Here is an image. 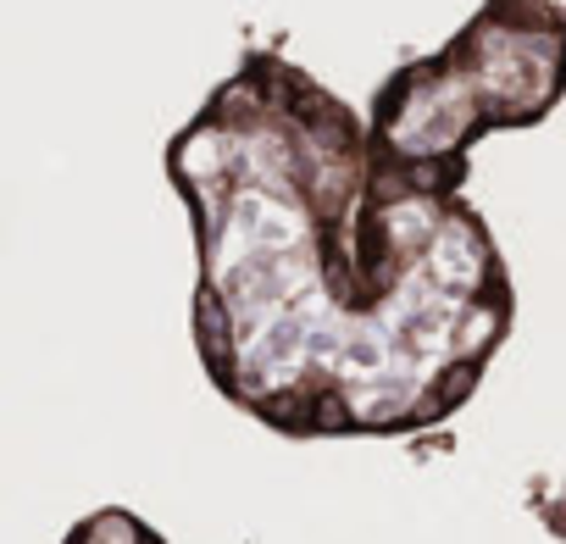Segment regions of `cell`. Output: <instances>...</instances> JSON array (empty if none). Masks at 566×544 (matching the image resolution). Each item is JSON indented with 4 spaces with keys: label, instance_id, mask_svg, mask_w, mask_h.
Returning <instances> with one entry per match:
<instances>
[{
    "label": "cell",
    "instance_id": "3957f363",
    "mask_svg": "<svg viewBox=\"0 0 566 544\" xmlns=\"http://www.w3.org/2000/svg\"><path fill=\"white\" fill-rule=\"evenodd\" d=\"M62 544H167V538H161L145 516H134V511H123V505H101V511H90L84 522H73Z\"/></svg>",
    "mask_w": 566,
    "mask_h": 544
},
{
    "label": "cell",
    "instance_id": "7a4b0ae2",
    "mask_svg": "<svg viewBox=\"0 0 566 544\" xmlns=\"http://www.w3.org/2000/svg\"><path fill=\"white\" fill-rule=\"evenodd\" d=\"M560 101L566 0H483L439 51L395 67L361 117L389 167L433 189H467L478 139L533 128Z\"/></svg>",
    "mask_w": 566,
    "mask_h": 544
},
{
    "label": "cell",
    "instance_id": "6da1fadb",
    "mask_svg": "<svg viewBox=\"0 0 566 544\" xmlns=\"http://www.w3.org/2000/svg\"><path fill=\"white\" fill-rule=\"evenodd\" d=\"M195 222V351L211 389L290 439L450 422L516 323L511 266L467 200L389 167L367 117L272 45L167 139Z\"/></svg>",
    "mask_w": 566,
    "mask_h": 544
}]
</instances>
